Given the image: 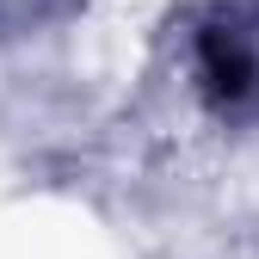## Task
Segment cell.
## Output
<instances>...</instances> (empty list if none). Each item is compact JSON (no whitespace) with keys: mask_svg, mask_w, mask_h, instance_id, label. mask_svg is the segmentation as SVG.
<instances>
[{"mask_svg":"<svg viewBox=\"0 0 259 259\" xmlns=\"http://www.w3.org/2000/svg\"><path fill=\"white\" fill-rule=\"evenodd\" d=\"M198 68L222 111H253L259 105V25H247L241 13H222L204 31Z\"/></svg>","mask_w":259,"mask_h":259,"instance_id":"6da1fadb","label":"cell"}]
</instances>
